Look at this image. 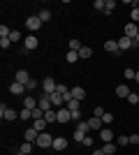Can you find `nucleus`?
<instances>
[{
    "mask_svg": "<svg viewBox=\"0 0 139 155\" xmlns=\"http://www.w3.org/2000/svg\"><path fill=\"white\" fill-rule=\"evenodd\" d=\"M53 139H56V137H51V134H46V132H40V137H37V146H40V148H51L53 146Z\"/></svg>",
    "mask_w": 139,
    "mask_h": 155,
    "instance_id": "nucleus-1",
    "label": "nucleus"
},
{
    "mask_svg": "<svg viewBox=\"0 0 139 155\" xmlns=\"http://www.w3.org/2000/svg\"><path fill=\"white\" fill-rule=\"evenodd\" d=\"M56 88H58V84H56L51 77H46L44 81H42V91H44V95H51V93H56Z\"/></svg>",
    "mask_w": 139,
    "mask_h": 155,
    "instance_id": "nucleus-2",
    "label": "nucleus"
},
{
    "mask_svg": "<svg viewBox=\"0 0 139 155\" xmlns=\"http://www.w3.org/2000/svg\"><path fill=\"white\" fill-rule=\"evenodd\" d=\"M26 28L30 32H37L42 28V21H40V16H37V14H35V16H28V21H26Z\"/></svg>",
    "mask_w": 139,
    "mask_h": 155,
    "instance_id": "nucleus-3",
    "label": "nucleus"
},
{
    "mask_svg": "<svg viewBox=\"0 0 139 155\" xmlns=\"http://www.w3.org/2000/svg\"><path fill=\"white\" fill-rule=\"evenodd\" d=\"M0 116L5 118V120H16V118H19V114H16L14 109H9V107H5V104H2V107H0Z\"/></svg>",
    "mask_w": 139,
    "mask_h": 155,
    "instance_id": "nucleus-4",
    "label": "nucleus"
},
{
    "mask_svg": "<svg viewBox=\"0 0 139 155\" xmlns=\"http://www.w3.org/2000/svg\"><path fill=\"white\" fill-rule=\"evenodd\" d=\"M70 120H72V111L67 107H60L58 109V123H70Z\"/></svg>",
    "mask_w": 139,
    "mask_h": 155,
    "instance_id": "nucleus-5",
    "label": "nucleus"
},
{
    "mask_svg": "<svg viewBox=\"0 0 139 155\" xmlns=\"http://www.w3.org/2000/svg\"><path fill=\"white\" fill-rule=\"evenodd\" d=\"M37 44H40V42H37V37H35V35H28V37L23 39V49H26V51L37 49Z\"/></svg>",
    "mask_w": 139,
    "mask_h": 155,
    "instance_id": "nucleus-6",
    "label": "nucleus"
},
{
    "mask_svg": "<svg viewBox=\"0 0 139 155\" xmlns=\"http://www.w3.org/2000/svg\"><path fill=\"white\" fill-rule=\"evenodd\" d=\"M37 137H40V132H37V130H35V127H28L26 132H23V141L35 143V141H37Z\"/></svg>",
    "mask_w": 139,
    "mask_h": 155,
    "instance_id": "nucleus-7",
    "label": "nucleus"
},
{
    "mask_svg": "<svg viewBox=\"0 0 139 155\" xmlns=\"http://www.w3.org/2000/svg\"><path fill=\"white\" fill-rule=\"evenodd\" d=\"M37 107H40L42 111H49V109H53V104H51V100H49V95H44V93H42V97L37 100Z\"/></svg>",
    "mask_w": 139,
    "mask_h": 155,
    "instance_id": "nucleus-8",
    "label": "nucleus"
},
{
    "mask_svg": "<svg viewBox=\"0 0 139 155\" xmlns=\"http://www.w3.org/2000/svg\"><path fill=\"white\" fill-rule=\"evenodd\" d=\"M104 51H109V53H116V56H118V53H121V49H118V42H116V39H107V42H104Z\"/></svg>",
    "mask_w": 139,
    "mask_h": 155,
    "instance_id": "nucleus-9",
    "label": "nucleus"
},
{
    "mask_svg": "<svg viewBox=\"0 0 139 155\" xmlns=\"http://www.w3.org/2000/svg\"><path fill=\"white\" fill-rule=\"evenodd\" d=\"M51 148H56L58 153H60V150H65V148H67V139H65V137H56V139H53V146H51Z\"/></svg>",
    "mask_w": 139,
    "mask_h": 155,
    "instance_id": "nucleus-10",
    "label": "nucleus"
},
{
    "mask_svg": "<svg viewBox=\"0 0 139 155\" xmlns=\"http://www.w3.org/2000/svg\"><path fill=\"white\" fill-rule=\"evenodd\" d=\"M137 32H139V26H137V23H127V26H125V37L134 39V37H137Z\"/></svg>",
    "mask_w": 139,
    "mask_h": 155,
    "instance_id": "nucleus-11",
    "label": "nucleus"
},
{
    "mask_svg": "<svg viewBox=\"0 0 139 155\" xmlns=\"http://www.w3.org/2000/svg\"><path fill=\"white\" fill-rule=\"evenodd\" d=\"M100 139H102L104 143H111V139H114V132H111L109 127H102V130H100Z\"/></svg>",
    "mask_w": 139,
    "mask_h": 155,
    "instance_id": "nucleus-12",
    "label": "nucleus"
},
{
    "mask_svg": "<svg viewBox=\"0 0 139 155\" xmlns=\"http://www.w3.org/2000/svg\"><path fill=\"white\" fill-rule=\"evenodd\" d=\"M14 81H19V84L26 86L28 81H30V74H28L26 70H19V72H16V77H14Z\"/></svg>",
    "mask_w": 139,
    "mask_h": 155,
    "instance_id": "nucleus-13",
    "label": "nucleus"
},
{
    "mask_svg": "<svg viewBox=\"0 0 139 155\" xmlns=\"http://www.w3.org/2000/svg\"><path fill=\"white\" fill-rule=\"evenodd\" d=\"M23 91H26V86L19 84V81H14V84L9 86V93H12V95H23Z\"/></svg>",
    "mask_w": 139,
    "mask_h": 155,
    "instance_id": "nucleus-14",
    "label": "nucleus"
},
{
    "mask_svg": "<svg viewBox=\"0 0 139 155\" xmlns=\"http://www.w3.org/2000/svg\"><path fill=\"white\" fill-rule=\"evenodd\" d=\"M134 44V39H130V37H125V35H123V37L118 39V49L121 51H125V49H130V46Z\"/></svg>",
    "mask_w": 139,
    "mask_h": 155,
    "instance_id": "nucleus-15",
    "label": "nucleus"
},
{
    "mask_svg": "<svg viewBox=\"0 0 139 155\" xmlns=\"http://www.w3.org/2000/svg\"><path fill=\"white\" fill-rule=\"evenodd\" d=\"M116 97H130V88H127L125 84H121V86H116Z\"/></svg>",
    "mask_w": 139,
    "mask_h": 155,
    "instance_id": "nucleus-16",
    "label": "nucleus"
},
{
    "mask_svg": "<svg viewBox=\"0 0 139 155\" xmlns=\"http://www.w3.org/2000/svg\"><path fill=\"white\" fill-rule=\"evenodd\" d=\"M88 125H91V130H98V132H100V130H102V125H104V123H102V118L93 116V118H88Z\"/></svg>",
    "mask_w": 139,
    "mask_h": 155,
    "instance_id": "nucleus-17",
    "label": "nucleus"
},
{
    "mask_svg": "<svg viewBox=\"0 0 139 155\" xmlns=\"http://www.w3.org/2000/svg\"><path fill=\"white\" fill-rule=\"evenodd\" d=\"M23 109H30V111L37 109V100H35V97H30V95L23 97Z\"/></svg>",
    "mask_w": 139,
    "mask_h": 155,
    "instance_id": "nucleus-18",
    "label": "nucleus"
},
{
    "mask_svg": "<svg viewBox=\"0 0 139 155\" xmlns=\"http://www.w3.org/2000/svg\"><path fill=\"white\" fill-rule=\"evenodd\" d=\"M70 93H72V97L74 100H84V97H86V91H84V88H79V86H77V88H70Z\"/></svg>",
    "mask_w": 139,
    "mask_h": 155,
    "instance_id": "nucleus-19",
    "label": "nucleus"
},
{
    "mask_svg": "<svg viewBox=\"0 0 139 155\" xmlns=\"http://www.w3.org/2000/svg\"><path fill=\"white\" fill-rule=\"evenodd\" d=\"M67 46H70V51H77V53H79L84 44H81L79 39H70V42H67Z\"/></svg>",
    "mask_w": 139,
    "mask_h": 155,
    "instance_id": "nucleus-20",
    "label": "nucleus"
},
{
    "mask_svg": "<svg viewBox=\"0 0 139 155\" xmlns=\"http://www.w3.org/2000/svg\"><path fill=\"white\" fill-rule=\"evenodd\" d=\"M88 130H91V125H88V120H79V123H77V132H81V134H86Z\"/></svg>",
    "mask_w": 139,
    "mask_h": 155,
    "instance_id": "nucleus-21",
    "label": "nucleus"
},
{
    "mask_svg": "<svg viewBox=\"0 0 139 155\" xmlns=\"http://www.w3.org/2000/svg\"><path fill=\"white\" fill-rule=\"evenodd\" d=\"M46 125H49V123H46L44 118H40V120H35V123H33V127L37 130V132H44V130H46Z\"/></svg>",
    "mask_w": 139,
    "mask_h": 155,
    "instance_id": "nucleus-22",
    "label": "nucleus"
},
{
    "mask_svg": "<svg viewBox=\"0 0 139 155\" xmlns=\"http://www.w3.org/2000/svg\"><path fill=\"white\" fill-rule=\"evenodd\" d=\"M91 56H93V49H91V46H81L79 58H91Z\"/></svg>",
    "mask_w": 139,
    "mask_h": 155,
    "instance_id": "nucleus-23",
    "label": "nucleus"
},
{
    "mask_svg": "<svg viewBox=\"0 0 139 155\" xmlns=\"http://www.w3.org/2000/svg\"><path fill=\"white\" fill-rule=\"evenodd\" d=\"M65 107H67L70 111H79V100H74V97H72V100H70V102H67Z\"/></svg>",
    "mask_w": 139,
    "mask_h": 155,
    "instance_id": "nucleus-24",
    "label": "nucleus"
},
{
    "mask_svg": "<svg viewBox=\"0 0 139 155\" xmlns=\"http://www.w3.org/2000/svg\"><path fill=\"white\" fill-rule=\"evenodd\" d=\"M116 146H118V143H104V148H102V150H104L107 155H114V153H116Z\"/></svg>",
    "mask_w": 139,
    "mask_h": 155,
    "instance_id": "nucleus-25",
    "label": "nucleus"
},
{
    "mask_svg": "<svg viewBox=\"0 0 139 155\" xmlns=\"http://www.w3.org/2000/svg\"><path fill=\"white\" fill-rule=\"evenodd\" d=\"M37 16H40V21H42V23H46V21L51 19V12H49V9H42V12L37 14Z\"/></svg>",
    "mask_w": 139,
    "mask_h": 155,
    "instance_id": "nucleus-26",
    "label": "nucleus"
},
{
    "mask_svg": "<svg viewBox=\"0 0 139 155\" xmlns=\"http://www.w3.org/2000/svg\"><path fill=\"white\" fill-rule=\"evenodd\" d=\"M65 58H67V63H77V60H79V53L77 51H67Z\"/></svg>",
    "mask_w": 139,
    "mask_h": 155,
    "instance_id": "nucleus-27",
    "label": "nucleus"
},
{
    "mask_svg": "<svg viewBox=\"0 0 139 155\" xmlns=\"http://www.w3.org/2000/svg\"><path fill=\"white\" fill-rule=\"evenodd\" d=\"M114 7H116V2H114V0H107V2H104V14H111Z\"/></svg>",
    "mask_w": 139,
    "mask_h": 155,
    "instance_id": "nucleus-28",
    "label": "nucleus"
},
{
    "mask_svg": "<svg viewBox=\"0 0 139 155\" xmlns=\"http://www.w3.org/2000/svg\"><path fill=\"white\" fill-rule=\"evenodd\" d=\"M30 150H33V143H30V141H23V146H21V153L30 155Z\"/></svg>",
    "mask_w": 139,
    "mask_h": 155,
    "instance_id": "nucleus-29",
    "label": "nucleus"
},
{
    "mask_svg": "<svg viewBox=\"0 0 139 155\" xmlns=\"http://www.w3.org/2000/svg\"><path fill=\"white\" fill-rule=\"evenodd\" d=\"M114 118H116V116H114V114H109V111H107L104 116H102V123H104V125H109V123H114Z\"/></svg>",
    "mask_w": 139,
    "mask_h": 155,
    "instance_id": "nucleus-30",
    "label": "nucleus"
},
{
    "mask_svg": "<svg viewBox=\"0 0 139 155\" xmlns=\"http://www.w3.org/2000/svg\"><path fill=\"white\" fill-rule=\"evenodd\" d=\"M40 118H44V111L37 107V109H33V120H40Z\"/></svg>",
    "mask_w": 139,
    "mask_h": 155,
    "instance_id": "nucleus-31",
    "label": "nucleus"
},
{
    "mask_svg": "<svg viewBox=\"0 0 139 155\" xmlns=\"http://www.w3.org/2000/svg\"><path fill=\"white\" fill-rule=\"evenodd\" d=\"M9 35H12L9 26H0V37H9Z\"/></svg>",
    "mask_w": 139,
    "mask_h": 155,
    "instance_id": "nucleus-32",
    "label": "nucleus"
},
{
    "mask_svg": "<svg viewBox=\"0 0 139 155\" xmlns=\"http://www.w3.org/2000/svg\"><path fill=\"white\" fill-rule=\"evenodd\" d=\"M0 46H2V49H9V46H12V39L9 37H0Z\"/></svg>",
    "mask_w": 139,
    "mask_h": 155,
    "instance_id": "nucleus-33",
    "label": "nucleus"
},
{
    "mask_svg": "<svg viewBox=\"0 0 139 155\" xmlns=\"http://www.w3.org/2000/svg\"><path fill=\"white\" fill-rule=\"evenodd\" d=\"M116 143H118V146H127V143H130V137H116Z\"/></svg>",
    "mask_w": 139,
    "mask_h": 155,
    "instance_id": "nucleus-34",
    "label": "nucleus"
},
{
    "mask_svg": "<svg viewBox=\"0 0 139 155\" xmlns=\"http://www.w3.org/2000/svg\"><path fill=\"white\" fill-rule=\"evenodd\" d=\"M19 118H23V120H28V118H33V111H30V109H23V111H21V114H19Z\"/></svg>",
    "mask_w": 139,
    "mask_h": 155,
    "instance_id": "nucleus-35",
    "label": "nucleus"
},
{
    "mask_svg": "<svg viewBox=\"0 0 139 155\" xmlns=\"http://www.w3.org/2000/svg\"><path fill=\"white\" fill-rule=\"evenodd\" d=\"M130 16H132V23H137V21H139V7H132Z\"/></svg>",
    "mask_w": 139,
    "mask_h": 155,
    "instance_id": "nucleus-36",
    "label": "nucleus"
},
{
    "mask_svg": "<svg viewBox=\"0 0 139 155\" xmlns=\"http://www.w3.org/2000/svg\"><path fill=\"white\" fill-rule=\"evenodd\" d=\"M123 77H125V79H134V77H137V72H134V70H130V67H127V70L123 72Z\"/></svg>",
    "mask_w": 139,
    "mask_h": 155,
    "instance_id": "nucleus-37",
    "label": "nucleus"
},
{
    "mask_svg": "<svg viewBox=\"0 0 139 155\" xmlns=\"http://www.w3.org/2000/svg\"><path fill=\"white\" fill-rule=\"evenodd\" d=\"M127 102H130V104H139V95H137V93H130Z\"/></svg>",
    "mask_w": 139,
    "mask_h": 155,
    "instance_id": "nucleus-38",
    "label": "nucleus"
},
{
    "mask_svg": "<svg viewBox=\"0 0 139 155\" xmlns=\"http://www.w3.org/2000/svg\"><path fill=\"white\" fill-rule=\"evenodd\" d=\"M104 114H107V111L102 109V107H95V111H93V116H98V118H102Z\"/></svg>",
    "mask_w": 139,
    "mask_h": 155,
    "instance_id": "nucleus-39",
    "label": "nucleus"
},
{
    "mask_svg": "<svg viewBox=\"0 0 139 155\" xmlns=\"http://www.w3.org/2000/svg\"><path fill=\"white\" fill-rule=\"evenodd\" d=\"M9 39H12V42H19V39H21V32H19V30H12V35H9Z\"/></svg>",
    "mask_w": 139,
    "mask_h": 155,
    "instance_id": "nucleus-40",
    "label": "nucleus"
},
{
    "mask_svg": "<svg viewBox=\"0 0 139 155\" xmlns=\"http://www.w3.org/2000/svg\"><path fill=\"white\" fill-rule=\"evenodd\" d=\"M35 88H37V81H33V79H30V81L26 84V91H35Z\"/></svg>",
    "mask_w": 139,
    "mask_h": 155,
    "instance_id": "nucleus-41",
    "label": "nucleus"
},
{
    "mask_svg": "<svg viewBox=\"0 0 139 155\" xmlns=\"http://www.w3.org/2000/svg\"><path fill=\"white\" fill-rule=\"evenodd\" d=\"M84 137H86V134H81V132H77V130H74V141H77V143L84 141Z\"/></svg>",
    "mask_w": 139,
    "mask_h": 155,
    "instance_id": "nucleus-42",
    "label": "nucleus"
},
{
    "mask_svg": "<svg viewBox=\"0 0 139 155\" xmlns=\"http://www.w3.org/2000/svg\"><path fill=\"white\" fill-rule=\"evenodd\" d=\"M95 9H100V12H104V0H95Z\"/></svg>",
    "mask_w": 139,
    "mask_h": 155,
    "instance_id": "nucleus-43",
    "label": "nucleus"
},
{
    "mask_svg": "<svg viewBox=\"0 0 139 155\" xmlns=\"http://www.w3.org/2000/svg\"><path fill=\"white\" fill-rule=\"evenodd\" d=\"M56 91H58V93H60V95H65V93H67V91H70V88H67V86H63V84H58V88H56Z\"/></svg>",
    "mask_w": 139,
    "mask_h": 155,
    "instance_id": "nucleus-44",
    "label": "nucleus"
},
{
    "mask_svg": "<svg viewBox=\"0 0 139 155\" xmlns=\"http://www.w3.org/2000/svg\"><path fill=\"white\" fill-rule=\"evenodd\" d=\"M81 143H84V146H88V148H91V146H93V137H84V141H81Z\"/></svg>",
    "mask_w": 139,
    "mask_h": 155,
    "instance_id": "nucleus-45",
    "label": "nucleus"
},
{
    "mask_svg": "<svg viewBox=\"0 0 139 155\" xmlns=\"http://www.w3.org/2000/svg\"><path fill=\"white\" fill-rule=\"evenodd\" d=\"M130 143H134V146H137V143H139V134H130Z\"/></svg>",
    "mask_w": 139,
    "mask_h": 155,
    "instance_id": "nucleus-46",
    "label": "nucleus"
},
{
    "mask_svg": "<svg viewBox=\"0 0 139 155\" xmlns=\"http://www.w3.org/2000/svg\"><path fill=\"white\" fill-rule=\"evenodd\" d=\"M93 155H107V153H104L102 148H98V150H93Z\"/></svg>",
    "mask_w": 139,
    "mask_h": 155,
    "instance_id": "nucleus-47",
    "label": "nucleus"
},
{
    "mask_svg": "<svg viewBox=\"0 0 139 155\" xmlns=\"http://www.w3.org/2000/svg\"><path fill=\"white\" fill-rule=\"evenodd\" d=\"M134 44H139V32H137V37H134Z\"/></svg>",
    "mask_w": 139,
    "mask_h": 155,
    "instance_id": "nucleus-48",
    "label": "nucleus"
},
{
    "mask_svg": "<svg viewBox=\"0 0 139 155\" xmlns=\"http://www.w3.org/2000/svg\"><path fill=\"white\" fill-rule=\"evenodd\" d=\"M134 81H137V84H139V72H137V77H134Z\"/></svg>",
    "mask_w": 139,
    "mask_h": 155,
    "instance_id": "nucleus-49",
    "label": "nucleus"
},
{
    "mask_svg": "<svg viewBox=\"0 0 139 155\" xmlns=\"http://www.w3.org/2000/svg\"><path fill=\"white\" fill-rule=\"evenodd\" d=\"M16 155H26V153H21V150H19V153H16Z\"/></svg>",
    "mask_w": 139,
    "mask_h": 155,
    "instance_id": "nucleus-50",
    "label": "nucleus"
}]
</instances>
